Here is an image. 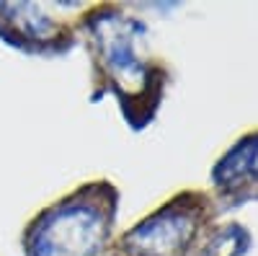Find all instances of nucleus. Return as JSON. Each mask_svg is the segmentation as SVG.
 <instances>
[{
  "instance_id": "obj_1",
  "label": "nucleus",
  "mask_w": 258,
  "mask_h": 256,
  "mask_svg": "<svg viewBox=\"0 0 258 256\" xmlns=\"http://www.w3.org/2000/svg\"><path fill=\"white\" fill-rule=\"evenodd\" d=\"M106 212L88 202L73 199L49 210L29 236L31 256H88L106 236Z\"/></svg>"
},
{
  "instance_id": "obj_2",
  "label": "nucleus",
  "mask_w": 258,
  "mask_h": 256,
  "mask_svg": "<svg viewBox=\"0 0 258 256\" xmlns=\"http://www.w3.org/2000/svg\"><path fill=\"white\" fill-rule=\"evenodd\" d=\"M194 236V220L186 212L163 210L147 218L126 236V246L137 256H176Z\"/></svg>"
},
{
  "instance_id": "obj_3",
  "label": "nucleus",
  "mask_w": 258,
  "mask_h": 256,
  "mask_svg": "<svg viewBox=\"0 0 258 256\" xmlns=\"http://www.w3.org/2000/svg\"><path fill=\"white\" fill-rule=\"evenodd\" d=\"M101 47H103V57H106V68L111 70V75L124 83L126 88L142 83V78L147 75V68L142 65V60L137 57V47H135V36H132V26H116L109 24L101 34Z\"/></svg>"
},
{
  "instance_id": "obj_4",
  "label": "nucleus",
  "mask_w": 258,
  "mask_h": 256,
  "mask_svg": "<svg viewBox=\"0 0 258 256\" xmlns=\"http://www.w3.org/2000/svg\"><path fill=\"white\" fill-rule=\"evenodd\" d=\"M214 179L227 186L258 179V137H250L240 142L235 150H230L220 161L217 171H214Z\"/></svg>"
},
{
  "instance_id": "obj_5",
  "label": "nucleus",
  "mask_w": 258,
  "mask_h": 256,
  "mask_svg": "<svg viewBox=\"0 0 258 256\" xmlns=\"http://www.w3.org/2000/svg\"><path fill=\"white\" fill-rule=\"evenodd\" d=\"M245 243H248V236L243 228H227L207 246L204 256H240Z\"/></svg>"
}]
</instances>
